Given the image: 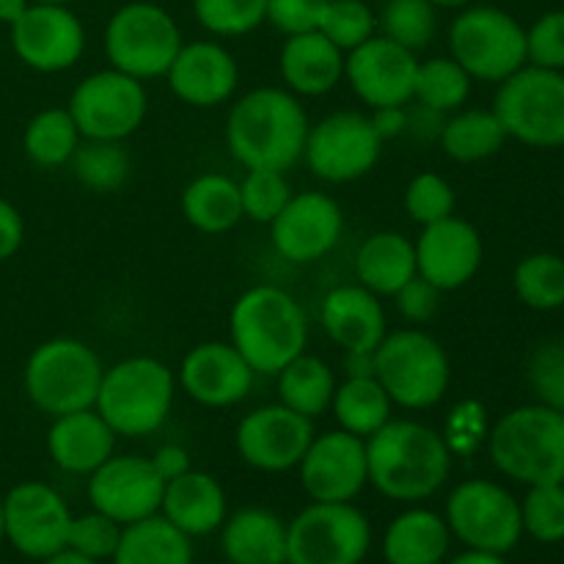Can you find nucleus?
<instances>
[{
    "mask_svg": "<svg viewBox=\"0 0 564 564\" xmlns=\"http://www.w3.org/2000/svg\"><path fill=\"white\" fill-rule=\"evenodd\" d=\"M507 132L490 110H460L441 127V147L457 163H479L501 152Z\"/></svg>",
    "mask_w": 564,
    "mask_h": 564,
    "instance_id": "36",
    "label": "nucleus"
},
{
    "mask_svg": "<svg viewBox=\"0 0 564 564\" xmlns=\"http://www.w3.org/2000/svg\"><path fill=\"white\" fill-rule=\"evenodd\" d=\"M446 527L466 549L510 554L523 538L521 501L494 479H466L446 499Z\"/></svg>",
    "mask_w": 564,
    "mask_h": 564,
    "instance_id": "12",
    "label": "nucleus"
},
{
    "mask_svg": "<svg viewBox=\"0 0 564 564\" xmlns=\"http://www.w3.org/2000/svg\"><path fill=\"white\" fill-rule=\"evenodd\" d=\"M372 549V527L352 501H312L286 523L290 564H361Z\"/></svg>",
    "mask_w": 564,
    "mask_h": 564,
    "instance_id": "11",
    "label": "nucleus"
},
{
    "mask_svg": "<svg viewBox=\"0 0 564 564\" xmlns=\"http://www.w3.org/2000/svg\"><path fill=\"white\" fill-rule=\"evenodd\" d=\"M405 213L422 226L449 218L455 215V187L435 171H422L405 187Z\"/></svg>",
    "mask_w": 564,
    "mask_h": 564,
    "instance_id": "46",
    "label": "nucleus"
},
{
    "mask_svg": "<svg viewBox=\"0 0 564 564\" xmlns=\"http://www.w3.org/2000/svg\"><path fill=\"white\" fill-rule=\"evenodd\" d=\"M328 0H264V20L284 36L317 31Z\"/></svg>",
    "mask_w": 564,
    "mask_h": 564,
    "instance_id": "50",
    "label": "nucleus"
},
{
    "mask_svg": "<svg viewBox=\"0 0 564 564\" xmlns=\"http://www.w3.org/2000/svg\"><path fill=\"white\" fill-rule=\"evenodd\" d=\"M449 50L471 80L501 83L527 66V28L496 6H466L449 25Z\"/></svg>",
    "mask_w": 564,
    "mask_h": 564,
    "instance_id": "10",
    "label": "nucleus"
},
{
    "mask_svg": "<svg viewBox=\"0 0 564 564\" xmlns=\"http://www.w3.org/2000/svg\"><path fill=\"white\" fill-rule=\"evenodd\" d=\"M180 47L182 33L174 17L147 0L116 9L105 25V55L110 66L141 83L163 77Z\"/></svg>",
    "mask_w": 564,
    "mask_h": 564,
    "instance_id": "9",
    "label": "nucleus"
},
{
    "mask_svg": "<svg viewBox=\"0 0 564 564\" xmlns=\"http://www.w3.org/2000/svg\"><path fill=\"white\" fill-rule=\"evenodd\" d=\"M193 14L213 36H246L264 22V0H193Z\"/></svg>",
    "mask_w": 564,
    "mask_h": 564,
    "instance_id": "44",
    "label": "nucleus"
},
{
    "mask_svg": "<svg viewBox=\"0 0 564 564\" xmlns=\"http://www.w3.org/2000/svg\"><path fill=\"white\" fill-rule=\"evenodd\" d=\"M290 198L292 187L281 171L251 169L240 182L242 218H251L257 224H273V218L286 207Z\"/></svg>",
    "mask_w": 564,
    "mask_h": 564,
    "instance_id": "45",
    "label": "nucleus"
},
{
    "mask_svg": "<svg viewBox=\"0 0 564 564\" xmlns=\"http://www.w3.org/2000/svg\"><path fill=\"white\" fill-rule=\"evenodd\" d=\"M397 312L408 319V323L424 325L438 314L441 306V290H435L430 281H424L422 275H413L405 286L394 295Z\"/></svg>",
    "mask_w": 564,
    "mask_h": 564,
    "instance_id": "51",
    "label": "nucleus"
},
{
    "mask_svg": "<svg viewBox=\"0 0 564 564\" xmlns=\"http://www.w3.org/2000/svg\"><path fill=\"white\" fill-rule=\"evenodd\" d=\"M380 36L400 47L424 50L438 31V9L430 0H386L378 14Z\"/></svg>",
    "mask_w": 564,
    "mask_h": 564,
    "instance_id": "41",
    "label": "nucleus"
},
{
    "mask_svg": "<svg viewBox=\"0 0 564 564\" xmlns=\"http://www.w3.org/2000/svg\"><path fill=\"white\" fill-rule=\"evenodd\" d=\"M416 273V248L400 231H378L356 253V279L375 295L394 297Z\"/></svg>",
    "mask_w": 564,
    "mask_h": 564,
    "instance_id": "31",
    "label": "nucleus"
},
{
    "mask_svg": "<svg viewBox=\"0 0 564 564\" xmlns=\"http://www.w3.org/2000/svg\"><path fill=\"white\" fill-rule=\"evenodd\" d=\"M494 466L527 485L564 482V413L545 405H523L505 413L488 435Z\"/></svg>",
    "mask_w": 564,
    "mask_h": 564,
    "instance_id": "4",
    "label": "nucleus"
},
{
    "mask_svg": "<svg viewBox=\"0 0 564 564\" xmlns=\"http://www.w3.org/2000/svg\"><path fill=\"white\" fill-rule=\"evenodd\" d=\"M220 551L229 564H284L286 523L264 507H242L220 527Z\"/></svg>",
    "mask_w": 564,
    "mask_h": 564,
    "instance_id": "29",
    "label": "nucleus"
},
{
    "mask_svg": "<svg viewBox=\"0 0 564 564\" xmlns=\"http://www.w3.org/2000/svg\"><path fill=\"white\" fill-rule=\"evenodd\" d=\"M113 446L116 433L94 408L55 416L47 433L50 460L61 471L80 474V477L97 471L113 455Z\"/></svg>",
    "mask_w": 564,
    "mask_h": 564,
    "instance_id": "26",
    "label": "nucleus"
},
{
    "mask_svg": "<svg viewBox=\"0 0 564 564\" xmlns=\"http://www.w3.org/2000/svg\"><path fill=\"white\" fill-rule=\"evenodd\" d=\"M523 534L538 543H562L564 540V482L532 485L521 501Z\"/></svg>",
    "mask_w": 564,
    "mask_h": 564,
    "instance_id": "42",
    "label": "nucleus"
},
{
    "mask_svg": "<svg viewBox=\"0 0 564 564\" xmlns=\"http://www.w3.org/2000/svg\"><path fill=\"white\" fill-rule=\"evenodd\" d=\"M102 375V361L86 341L58 336V339L42 341L28 356L22 386H25L28 400L55 419L94 408Z\"/></svg>",
    "mask_w": 564,
    "mask_h": 564,
    "instance_id": "6",
    "label": "nucleus"
},
{
    "mask_svg": "<svg viewBox=\"0 0 564 564\" xmlns=\"http://www.w3.org/2000/svg\"><path fill=\"white\" fill-rule=\"evenodd\" d=\"M25 240V224H22L20 209L0 196V262L14 257Z\"/></svg>",
    "mask_w": 564,
    "mask_h": 564,
    "instance_id": "53",
    "label": "nucleus"
},
{
    "mask_svg": "<svg viewBox=\"0 0 564 564\" xmlns=\"http://www.w3.org/2000/svg\"><path fill=\"white\" fill-rule=\"evenodd\" d=\"M66 110L83 138L124 141L147 119L149 97L141 80L110 66L83 77L72 91Z\"/></svg>",
    "mask_w": 564,
    "mask_h": 564,
    "instance_id": "13",
    "label": "nucleus"
},
{
    "mask_svg": "<svg viewBox=\"0 0 564 564\" xmlns=\"http://www.w3.org/2000/svg\"><path fill=\"white\" fill-rule=\"evenodd\" d=\"M72 174L94 193H113L130 176V154L121 141L83 138L72 154Z\"/></svg>",
    "mask_w": 564,
    "mask_h": 564,
    "instance_id": "38",
    "label": "nucleus"
},
{
    "mask_svg": "<svg viewBox=\"0 0 564 564\" xmlns=\"http://www.w3.org/2000/svg\"><path fill=\"white\" fill-rule=\"evenodd\" d=\"M375 132H378L380 141H389V138H400L408 130V113L402 105H391V108H375L372 116Z\"/></svg>",
    "mask_w": 564,
    "mask_h": 564,
    "instance_id": "55",
    "label": "nucleus"
},
{
    "mask_svg": "<svg viewBox=\"0 0 564 564\" xmlns=\"http://www.w3.org/2000/svg\"><path fill=\"white\" fill-rule=\"evenodd\" d=\"M527 380L540 405L564 413V339L545 341L529 356Z\"/></svg>",
    "mask_w": 564,
    "mask_h": 564,
    "instance_id": "48",
    "label": "nucleus"
},
{
    "mask_svg": "<svg viewBox=\"0 0 564 564\" xmlns=\"http://www.w3.org/2000/svg\"><path fill=\"white\" fill-rule=\"evenodd\" d=\"M369 485L380 496L416 505L444 488L452 449L441 433L411 419H391L367 438Z\"/></svg>",
    "mask_w": 564,
    "mask_h": 564,
    "instance_id": "1",
    "label": "nucleus"
},
{
    "mask_svg": "<svg viewBox=\"0 0 564 564\" xmlns=\"http://www.w3.org/2000/svg\"><path fill=\"white\" fill-rule=\"evenodd\" d=\"M314 438L312 419L286 405H264L237 424L235 444L242 460L264 474L297 468Z\"/></svg>",
    "mask_w": 564,
    "mask_h": 564,
    "instance_id": "18",
    "label": "nucleus"
},
{
    "mask_svg": "<svg viewBox=\"0 0 564 564\" xmlns=\"http://www.w3.org/2000/svg\"><path fill=\"white\" fill-rule=\"evenodd\" d=\"M165 479L154 471L149 457L110 455L97 471L88 474L91 510L113 518L121 527L143 521L160 512Z\"/></svg>",
    "mask_w": 564,
    "mask_h": 564,
    "instance_id": "16",
    "label": "nucleus"
},
{
    "mask_svg": "<svg viewBox=\"0 0 564 564\" xmlns=\"http://www.w3.org/2000/svg\"><path fill=\"white\" fill-rule=\"evenodd\" d=\"M121 529H124L121 523L97 510L86 512V516H72L66 549L77 551L94 562H110L119 549Z\"/></svg>",
    "mask_w": 564,
    "mask_h": 564,
    "instance_id": "47",
    "label": "nucleus"
},
{
    "mask_svg": "<svg viewBox=\"0 0 564 564\" xmlns=\"http://www.w3.org/2000/svg\"><path fill=\"white\" fill-rule=\"evenodd\" d=\"M391 405L394 402L375 375L347 378L345 383L336 386L334 400H330V411L339 422V430H347L364 441L378 433L386 422H391Z\"/></svg>",
    "mask_w": 564,
    "mask_h": 564,
    "instance_id": "35",
    "label": "nucleus"
},
{
    "mask_svg": "<svg viewBox=\"0 0 564 564\" xmlns=\"http://www.w3.org/2000/svg\"><path fill=\"white\" fill-rule=\"evenodd\" d=\"M257 372L231 341H202L180 364V386L207 408H231L246 400Z\"/></svg>",
    "mask_w": 564,
    "mask_h": 564,
    "instance_id": "23",
    "label": "nucleus"
},
{
    "mask_svg": "<svg viewBox=\"0 0 564 564\" xmlns=\"http://www.w3.org/2000/svg\"><path fill=\"white\" fill-rule=\"evenodd\" d=\"M306 135V110L286 88H253L237 99L226 119L231 158L248 171H290L303 158Z\"/></svg>",
    "mask_w": 564,
    "mask_h": 564,
    "instance_id": "2",
    "label": "nucleus"
},
{
    "mask_svg": "<svg viewBox=\"0 0 564 564\" xmlns=\"http://www.w3.org/2000/svg\"><path fill=\"white\" fill-rule=\"evenodd\" d=\"M345 231V215L328 193L306 191L286 202L270 224L275 251L292 264H308L336 248Z\"/></svg>",
    "mask_w": 564,
    "mask_h": 564,
    "instance_id": "20",
    "label": "nucleus"
},
{
    "mask_svg": "<svg viewBox=\"0 0 564 564\" xmlns=\"http://www.w3.org/2000/svg\"><path fill=\"white\" fill-rule=\"evenodd\" d=\"M419 58L386 36H372L345 58V77L356 97L369 108H405L413 99Z\"/></svg>",
    "mask_w": 564,
    "mask_h": 564,
    "instance_id": "21",
    "label": "nucleus"
},
{
    "mask_svg": "<svg viewBox=\"0 0 564 564\" xmlns=\"http://www.w3.org/2000/svg\"><path fill=\"white\" fill-rule=\"evenodd\" d=\"M375 378L391 402L408 411H427L444 400L452 380L449 356L438 339L419 328L386 334L375 347Z\"/></svg>",
    "mask_w": 564,
    "mask_h": 564,
    "instance_id": "7",
    "label": "nucleus"
},
{
    "mask_svg": "<svg viewBox=\"0 0 564 564\" xmlns=\"http://www.w3.org/2000/svg\"><path fill=\"white\" fill-rule=\"evenodd\" d=\"M449 564H507L505 554H494V551H479V549H466L463 554H457Z\"/></svg>",
    "mask_w": 564,
    "mask_h": 564,
    "instance_id": "57",
    "label": "nucleus"
},
{
    "mask_svg": "<svg viewBox=\"0 0 564 564\" xmlns=\"http://www.w3.org/2000/svg\"><path fill=\"white\" fill-rule=\"evenodd\" d=\"M11 50L28 69H72L86 50V28L64 3H31L11 25Z\"/></svg>",
    "mask_w": 564,
    "mask_h": 564,
    "instance_id": "17",
    "label": "nucleus"
},
{
    "mask_svg": "<svg viewBox=\"0 0 564 564\" xmlns=\"http://www.w3.org/2000/svg\"><path fill=\"white\" fill-rule=\"evenodd\" d=\"M149 460H152L154 471H158L165 482H171V479H176V477H182L185 471H191V455H187V452L176 444L160 446V449L154 452Z\"/></svg>",
    "mask_w": 564,
    "mask_h": 564,
    "instance_id": "54",
    "label": "nucleus"
},
{
    "mask_svg": "<svg viewBox=\"0 0 564 564\" xmlns=\"http://www.w3.org/2000/svg\"><path fill=\"white\" fill-rule=\"evenodd\" d=\"M319 323L330 341L345 352H375V347L389 334L383 303L361 284L334 286L323 297Z\"/></svg>",
    "mask_w": 564,
    "mask_h": 564,
    "instance_id": "25",
    "label": "nucleus"
},
{
    "mask_svg": "<svg viewBox=\"0 0 564 564\" xmlns=\"http://www.w3.org/2000/svg\"><path fill=\"white\" fill-rule=\"evenodd\" d=\"M42 564H102V562H94V560H88V556L77 554V551L64 549V551H58V554L47 556Z\"/></svg>",
    "mask_w": 564,
    "mask_h": 564,
    "instance_id": "59",
    "label": "nucleus"
},
{
    "mask_svg": "<svg viewBox=\"0 0 564 564\" xmlns=\"http://www.w3.org/2000/svg\"><path fill=\"white\" fill-rule=\"evenodd\" d=\"M446 518L424 507H411L389 523L383 534L386 564H441L449 551Z\"/></svg>",
    "mask_w": 564,
    "mask_h": 564,
    "instance_id": "30",
    "label": "nucleus"
},
{
    "mask_svg": "<svg viewBox=\"0 0 564 564\" xmlns=\"http://www.w3.org/2000/svg\"><path fill=\"white\" fill-rule=\"evenodd\" d=\"M229 336L253 372L275 378L292 358L306 352L308 323L290 292L259 284L242 292L231 306Z\"/></svg>",
    "mask_w": 564,
    "mask_h": 564,
    "instance_id": "3",
    "label": "nucleus"
},
{
    "mask_svg": "<svg viewBox=\"0 0 564 564\" xmlns=\"http://www.w3.org/2000/svg\"><path fill=\"white\" fill-rule=\"evenodd\" d=\"M83 141L75 119L66 108H44L28 121L25 135H22V149L28 160L42 169H58L69 163L77 143Z\"/></svg>",
    "mask_w": 564,
    "mask_h": 564,
    "instance_id": "37",
    "label": "nucleus"
},
{
    "mask_svg": "<svg viewBox=\"0 0 564 564\" xmlns=\"http://www.w3.org/2000/svg\"><path fill=\"white\" fill-rule=\"evenodd\" d=\"M275 378H279V402L290 408V411L301 413V416L314 422V419L323 416L330 408L336 380L323 358L301 352Z\"/></svg>",
    "mask_w": 564,
    "mask_h": 564,
    "instance_id": "34",
    "label": "nucleus"
},
{
    "mask_svg": "<svg viewBox=\"0 0 564 564\" xmlns=\"http://www.w3.org/2000/svg\"><path fill=\"white\" fill-rule=\"evenodd\" d=\"M297 471L312 501H352L369 485L367 441L347 430L314 435Z\"/></svg>",
    "mask_w": 564,
    "mask_h": 564,
    "instance_id": "19",
    "label": "nucleus"
},
{
    "mask_svg": "<svg viewBox=\"0 0 564 564\" xmlns=\"http://www.w3.org/2000/svg\"><path fill=\"white\" fill-rule=\"evenodd\" d=\"M182 215L204 235H224L242 220L240 185L226 174H202L182 191Z\"/></svg>",
    "mask_w": 564,
    "mask_h": 564,
    "instance_id": "32",
    "label": "nucleus"
},
{
    "mask_svg": "<svg viewBox=\"0 0 564 564\" xmlns=\"http://www.w3.org/2000/svg\"><path fill=\"white\" fill-rule=\"evenodd\" d=\"M31 3H72V0H31Z\"/></svg>",
    "mask_w": 564,
    "mask_h": 564,
    "instance_id": "62",
    "label": "nucleus"
},
{
    "mask_svg": "<svg viewBox=\"0 0 564 564\" xmlns=\"http://www.w3.org/2000/svg\"><path fill=\"white\" fill-rule=\"evenodd\" d=\"M6 543V523H3V499H0V545Z\"/></svg>",
    "mask_w": 564,
    "mask_h": 564,
    "instance_id": "61",
    "label": "nucleus"
},
{
    "mask_svg": "<svg viewBox=\"0 0 564 564\" xmlns=\"http://www.w3.org/2000/svg\"><path fill=\"white\" fill-rule=\"evenodd\" d=\"M284 564H290V562H284Z\"/></svg>",
    "mask_w": 564,
    "mask_h": 564,
    "instance_id": "63",
    "label": "nucleus"
},
{
    "mask_svg": "<svg viewBox=\"0 0 564 564\" xmlns=\"http://www.w3.org/2000/svg\"><path fill=\"white\" fill-rule=\"evenodd\" d=\"M512 286L521 303L534 312H554L564 306V259L556 253H532L521 259L512 273Z\"/></svg>",
    "mask_w": 564,
    "mask_h": 564,
    "instance_id": "40",
    "label": "nucleus"
},
{
    "mask_svg": "<svg viewBox=\"0 0 564 564\" xmlns=\"http://www.w3.org/2000/svg\"><path fill=\"white\" fill-rule=\"evenodd\" d=\"M6 540L28 560L44 562L66 549L72 510L64 496L44 482H20L3 496Z\"/></svg>",
    "mask_w": 564,
    "mask_h": 564,
    "instance_id": "15",
    "label": "nucleus"
},
{
    "mask_svg": "<svg viewBox=\"0 0 564 564\" xmlns=\"http://www.w3.org/2000/svg\"><path fill=\"white\" fill-rule=\"evenodd\" d=\"M449 435L452 438H446V444L452 452L457 449L463 455L471 452L474 444L482 438V408L474 402H463L460 408H455L449 419Z\"/></svg>",
    "mask_w": 564,
    "mask_h": 564,
    "instance_id": "52",
    "label": "nucleus"
},
{
    "mask_svg": "<svg viewBox=\"0 0 564 564\" xmlns=\"http://www.w3.org/2000/svg\"><path fill=\"white\" fill-rule=\"evenodd\" d=\"M413 248L416 273L441 292L460 290L482 268V237L457 215L424 226Z\"/></svg>",
    "mask_w": 564,
    "mask_h": 564,
    "instance_id": "22",
    "label": "nucleus"
},
{
    "mask_svg": "<svg viewBox=\"0 0 564 564\" xmlns=\"http://www.w3.org/2000/svg\"><path fill=\"white\" fill-rule=\"evenodd\" d=\"M430 3H433L435 9H466L471 0H430Z\"/></svg>",
    "mask_w": 564,
    "mask_h": 564,
    "instance_id": "60",
    "label": "nucleus"
},
{
    "mask_svg": "<svg viewBox=\"0 0 564 564\" xmlns=\"http://www.w3.org/2000/svg\"><path fill=\"white\" fill-rule=\"evenodd\" d=\"M279 69L292 94L319 97L345 77V53L319 31L295 33L281 47Z\"/></svg>",
    "mask_w": 564,
    "mask_h": 564,
    "instance_id": "28",
    "label": "nucleus"
},
{
    "mask_svg": "<svg viewBox=\"0 0 564 564\" xmlns=\"http://www.w3.org/2000/svg\"><path fill=\"white\" fill-rule=\"evenodd\" d=\"M383 141L369 116L356 110H336L317 124H308L303 160L314 176L334 185L356 182L375 169Z\"/></svg>",
    "mask_w": 564,
    "mask_h": 564,
    "instance_id": "14",
    "label": "nucleus"
},
{
    "mask_svg": "<svg viewBox=\"0 0 564 564\" xmlns=\"http://www.w3.org/2000/svg\"><path fill=\"white\" fill-rule=\"evenodd\" d=\"M527 64L564 69V9L549 11L527 28Z\"/></svg>",
    "mask_w": 564,
    "mask_h": 564,
    "instance_id": "49",
    "label": "nucleus"
},
{
    "mask_svg": "<svg viewBox=\"0 0 564 564\" xmlns=\"http://www.w3.org/2000/svg\"><path fill=\"white\" fill-rule=\"evenodd\" d=\"M110 564H193V540L158 512L121 529Z\"/></svg>",
    "mask_w": 564,
    "mask_h": 564,
    "instance_id": "33",
    "label": "nucleus"
},
{
    "mask_svg": "<svg viewBox=\"0 0 564 564\" xmlns=\"http://www.w3.org/2000/svg\"><path fill=\"white\" fill-rule=\"evenodd\" d=\"M176 380L163 361L132 356L105 369L94 411L116 435L143 438L158 433L174 405Z\"/></svg>",
    "mask_w": 564,
    "mask_h": 564,
    "instance_id": "5",
    "label": "nucleus"
},
{
    "mask_svg": "<svg viewBox=\"0 0 564 564\" xmlns=\"http://www.w3.org/2000/svg\"><path fill=\"white\" fill-rule=\"evenodd\" d=\"M28 6H31V0H0V22L11 28L25 14Z\"/></svg>",
    "mask_w": 564,
    "mask_h": 564,
    "instance_id": "58",
    "label": "nucleus"
},
{
    "mask_svg": "<svg viewBox=\"0 0 564 564\" xmlns=\"http://www.w3.org/2000/svg\"><path fill=\"white\" fill-rule=\"evenodd\" d=\"M317 31L328 36L341 53H350L358 44L375 36L378 17L364 0H328Z\"/></svg>",
    "mask_w": 564,
    "mask_h": 564,
    "instance_id": "43",
    "label": "nucleus"
},
{
    "mask_svg": "<svg viewBox=\"0 0 564 564\" xmlns=\"http://www.w3.org/2000/svg\"><path fill=\"white\" fill-rule=\"evenodd\" d=\"M471 94V75L452 55L419 61L413 97L433 113H452L466 105Z\"/></svg>",
    "mask_w": 564,
    "mask_h": 564,
    "instance_id": "39",
    "label": "nucleus"
},
{
    "mask_svg": "<svg viewBox=\"0 0 564 564\" xmlns=\"http://www.w3.org/2000/svg\"><path fill=\"white\" fill-rule=\"evenodd\" d=\"M345 372L347 378H369L375 375L372 352H345Z\"/></svg>",
    "mask_w": 564,
    "mask_h": 564,
    "instance_id": "56",
    "label": "nucleus"
},
{
    "mask_svg": "<svg viewBox=\"0 0 564 564\" xmlns=\"http://www.w3.org/2000/svg\"><path fill=\"white\" fill-rule=\"evenodd\" d=\"M165 77H169L171 91L182 102L193 108H215L235 94L240 69H237L235 55L224 44L191 42L182 44Z\"/></svg>",
    "mask_w": 564,
    "mask_h": 564,
    "instance_id": "24",
    "label": "nucleus"
},
{
    "mask_svg": "<svg viewBox=\"0 0 564 564\" xmlns=\"http://www.w3.org/2000/svg\"><path fill=\"white\" fill-rule=\"evenodd\" d=\"M494 113L507 138L534 149L564 147V75L543 66H521L499 83Z\"/></svg>",
    "mask_w": 564,
    "mask_h": 564,
    "instance_id": "8",
    "label": "nucleus"
},
{
    "mask_svg": "<svg viewBox=\"0 0 564 564\" xmlns=\"http://www.w3.org/2000/svg\"><path fill=\"white\" fill-rule=\"evenodd\" d=\"M160 516L174 523L187 538H207L224 527L226 494L218 479L207 471H185L182 477L165 482Z\"/></svg>",
    "mask_w": 564,
    "mask_h": 564,
    "instance_id": "27",
    "label": "nucleus"
}]
</instances>
